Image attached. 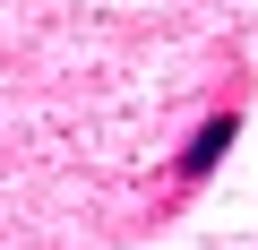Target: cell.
<instances>
[{
	"label": "cell",
	"mask_w": 258,
	"mask_h": 250,
	"mask_svg": "<svg viewBox=\"0 0 258 250\" xmlns=\"http://www.w3.org/2000/svg\"><path fill=\"white\" fill-rule=\"evenodd\" d=\"M241 138V112H215V121H198V138L181 147V181H207L215 164H224V147Z\"/></svg>",
	"instance_id": "cell-1"
}]
</instances>
